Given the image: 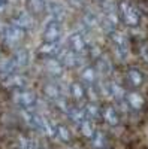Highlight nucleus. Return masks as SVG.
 Returning a JSON list of instances; mask_svg holds the SVG:
<instances>
[{"instance_id": "obj_1", "label": "nucleus", "mask_w": 148, "mask_h": 149, "mask_svg": "<svg viewBox=\"0 0 148 149\" xmlns=\"http://www.w3.org/2000/svg\"><path fill=\"white\" fill-rule=\"evenodd\" d=\"M118 8V17L129 27H138L141 24V12L138 10L136 5L130 3L129 0H121L117 5Z\"/></svg>"}, {"instance_id": "obj_2", "label": "nucleus", "mask_w": 148, "mask_h": 149, "mask_svg": "<svg viewBox=\"0 0 148 149\" xmlns=\"http://www.w3.org/2000/svg\"><path fill=\"white\" fill-rule=\"evenodd\" d=\"M111 40L115 48V52L120 58H126L127 52H129V39L118 30H112L111 31Z\"/></svg>"}, {"instance_id": "obj_7", "label": "nucleus", "mask_w": 148, "mask_h": 149, "mask_svg": "<svg viewBox=\"0 0 148 149\" xmlns=\"http://www.w3.org/2000/svg\"><path fill=\"white\" fill-rule=\"evenodd\" d=\"M102 119H105L109 125H118L120 124V113L115 107L106 106L102 109Z\"/></svg>"}, {"instance_id": "obj_5", "label": "nucleus", "mask_w": 148, "mask_h": 149, "mask_svg": "<svg viewBox=\"0 0 148 149\" xmlns=\"http://www.w3.org/2000/svg\"><path fill=\"white\" fill-rule=\"evenodd\" d=\"M124 100H126L127 106H129L132 110H135V112L142 110V109H144V106H145V100H144V97H142L138 91H130V93H127V94H126V97H124Z\"/></svg>"}, {"instance_id": "obj_8", "label": "nucleus", "mask_w": 148, "mask_h": 149, "mask_svg": "<svg viewBox=\"0 0 148 149\" xmlns=\"http://www.w3.org/2000/svg\"><path fill=\"white\" fill-rule=\"evenodd\" d=\"M27 8L32 14H41L46 8V0H27Z\"/></svg>"}, {"instance_id": "obj_9", "label": "nucleus", "mask_w": 148, "mask_h": 149, "mask_svg": "<svg viewBox=\"0 0 148 149\" xmlns=\"http://www.w3.org/2000/svg\"><path fill=\"white\" fill-rule=\"evenodd\" d=\"M90 140H91V145H93L96 149H105L106 145H108L106 136H105L103 133H100V131H96V134L93 136Z\"/></svg>"}, {"instance_id": "obj_4", "label": "nucleus", "mask_w": 148, "mask_h": 149, "mask_svg": "<svg viewBox=\"0 0 148 149\" xmlns=\"http://www.w3.org/2000/svg\"><path fill=\"white\" fill-rule=\"evenodd\" d=\"M69 45H70V52L73 55H76V57L78 55H82V54H87V51H88L87 43H85L82 34H79V33L78 34H73L70 37Z\"/></svg>"}, {"instance_id": "obj_13", "label": "nucleus", "mask_w": 148, "mask_h": 149, "mask_svg": "<svg viewBox=\"0 0 148 149\" xmlns=\"http://www.w3.org/2000/svg\"><path fill=\"white\" fill-rule=\"evenodd\" d=\"M6 2H8V0H0V12H2V10L5 9V6H6Z\"/></svg>"}, {"instance_id": "obj_6", "label": "nucleus", "mask_w": 148, "mask_h": 149, "mask_svg": "<svg viewBox=\"0 0 148 149\" xmlns=\"http://www.w3.org/2000/svg\"><path fill=\"white\" fill-rule=\"evenodd\" d=\"M126 78H127V82L133 86V88H139V86L145 82V76H144V73L139 70V69H129L127 73H126Z\"/></svg>"}, {"instance_id": "obj_10", "label": "nucleus", "mask_w": 148, "mask_h": 149, "mask_svg": "<svg viewBox=\"0 0 148 149\" xmlns=\"http://www.w3.org/2000/svg\"><path fill=\"white\" fill-rule=\"evenodd\" d=\"M39 52L45 57H49V55H53V54H57L58 52V43H46L43 42V45L41 46L39 49Z\"/></svg>"}, {"instance_id": "obj_11", "label": "nucleus", "mask_w": 148, "mask_h": 149, "mask_svg": "<svg viewBox=\"0 0 148 149\" xmlns=\"http://www.w3.org/2000/svg\"><path fill=\"white\" fill-rule=\"evenodd\" d=\"M72 88H73L72 93H75V98H76V100H82V98L85 97V88L82 85L76 84V85H73Z\"/></svg>"}, {"instance_id": "obj_12", "label": "nucleus", "mask_w": 148, "mask_h": 149, "mask_svg": "<svg viewBox=\"0 0 148 149\" xmlns=\"http://www.w3.org/2000/svg\"><path fill=\"white\" fill-rule=\"evenodd\" d=\"M58 134H60V137H61V140H63V142H69L70 140V133L65 127L58 128Z\"/></svg>"}, {"instance_id": "obj_14", "label": "nucleus", "mask_w": 148, "mask_h": 149, "mask_svg": "<svg viewBox=\"0 0 148 149\" xmlns=\"http://www.w3.org/2000/svg\"><path fill=\"white\" fill-rule=\"evenodd\" d=\"M105 149H109V148H105Z\"/></svg>"}, {"instance_id": "obj_3", "label": "nucleus", "mask_w": 148, "mask_h": 149, "mask_svg": "<svg viewBox=\"0 0 148 149\" xmlns=\"http://www.w3.org/2000/svg\"><path fill=\"white\" fill-rule=\"evenodd\" d=\"M61 37V29H60V24L57 21H53L48 24V27L43 31V40L46 43H58Z\"/></svg>"}]
</instances>
